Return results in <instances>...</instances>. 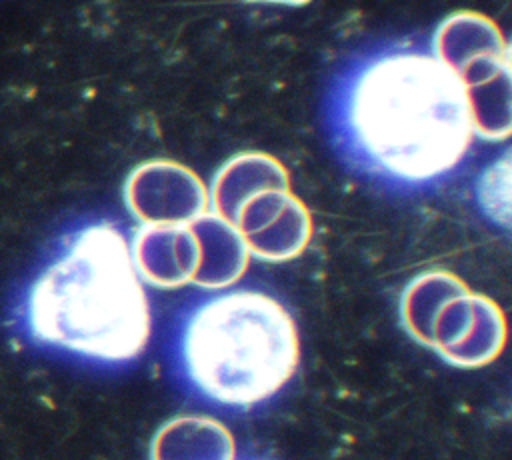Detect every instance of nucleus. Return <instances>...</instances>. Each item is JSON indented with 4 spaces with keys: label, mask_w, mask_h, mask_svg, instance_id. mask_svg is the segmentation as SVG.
<instances>
[{
    "label": "nucleus",
    "mask_w": 512,
    "mask_h": 460,
    "mask_svg": "<svg viewBox=\"0 0 512 460\" xmlns=\"http://www.w3.org/2000/svg\"><path fill=\"white\" fill-rule=\"evenodd\" d=\"M188 226L198 244L194 282L202 286H226L242 276L248 264V246L230 222L218 214H202Z\"/></svg>",
    "instance_id": "obj_7"
},
{
    "label": "nucleus",
    "mask_w": 512,
    "mask_h": 460,
    "mask_svg": "<svg viewBox=\"0 0 512 460\" xmlns=\"http://www.w3.org/2000/svg\"><path fill=\"white\" fill-rule=\"evenodd\" d=\"M284 168L274 158L262 154H244L230 160L216 176L212 202L220 218L234 222L238 210L256 194L272 188H286Z\"/></svg>",
    "instance_id": "obj_9"
},
{
    "label": "nucleus",
    "mask_w": 512,
    "mask_h": 460,
    "mask_svg": "<svg viewBox=\"0 0 512 460\" xmlns=\"http://www.w3.org/2000/svg\"><path fill=\"white\" fill-rule=\"evenodd\" d=\"M268 2H284V4H302V2H308V0H268Z\"/></svg>",
    "instance_id": "obj_11"
},
{
    "label": "nucleus",
    "mask_w": 512,
    "mask_h": 460,
    "mask_svg": "<svg viewBox=\"0 0 512 460\" xmlns=\"http://www.w3.org/2000/svg\"><path fill=\"white\" fill-rule=\"evenodd\" d=\"M434 56L462 74L474 64L506 58L508 50L492 20L476 12H458L438 28Z\"/></svg>",
    "instance_id": "obj_8"
},
{
    "label": "nucleus",
    "mask_w": 512,
    "mask_h": 460,
    "mask_svg": "<svg viewBox=\"0 0 512 460\" xmlns=\"http://www.w3.org/2000/svg\"><path fill=\"white\" fill-rule=\"evenodd\" d=\"M232 226L252 252L268 260L296 256L310 238L308 212L286 188L264 190L250 198Z\"/></svg>",
    "instance_id": "obj_5"
},
{
    "label": "nucleus",
    "mask_w": 512,
    "mask_h": 460,
    "mask_svg": "<svg viewBox=\"0 0 512 460\" xmlns=\"http://www.w3.org/2000/svg\"><path fill=\"white\" fill-rule=\"evenodd\" d=\"M480 200L486 212L504 226L508 224V158L494 164L480 182Z\"/></svg>",
    "instance_id": "obj_10"
},
{
    "label": "nucleus",
    "mask_w": 512,
    "mask_h": 460,
    "mask_svg": "<svg viewBox=\"0 0 512 460\" xmlns=\"http://www.w3.org/2000/svg\"><path fill=\"white\" fill-rule=\"evenodd\" d=\"M126 202L146 226H184L206 212L210 196L190 170L150 162L130 176Z\"/></svg>",
    "instance_id": "obj_4"
},
{
    "label": "nucleus",
    "mask_w": 512,
    "mask_h": 460,
    "mask_svg": "<svg viewBox=\"0 0 512 460\" xmlns=\"http://www.w3.org/2000/svg\"><path fill=\"white\" fill-rule=\"evenodd\" d=\"M28 324L38 340L96 360L136 358L150 308L124 234L112 224L82 230L32 286Z\"/></svg>",
    "instance_id": "obj_2"
},
{
    "label": "nucleus",
    "mask_w": 512,
    "mask_h": 460,
    "mask_svg": "<svg viewBox=\"0 0 512 460\" xmlns=\"http://www.w3.org/2000/svg\"><path fill=\"white\" fill-rule=\"evenodd\" d=\"M298 358L292 316L278 300L256 290H234L204 302L182 336L190 382L226 406L268 400L292 378Z\"/></svg>",
    "instance_id": "obj_3"
},
{
    "label": "nucleus",
    "mask_w": 512,
    "mask_h": 460,
    "mask_svg": "<svg viewBox=\"0 0 512 460\" xmlns=\"http://www.w3.org/2000/svg\"><path fill=\"white\" fill-rule=\"evenodd\" d=\"M344 116L356 148L404 182L450 172L474 136L462 78L426 52H390L370 60L350 84Z\"/></svg>",
    "instance_id": "obj_1"
},
{
    "label": "nucleus",
    "mask_w": 512,
    "mask_h": 460,
    "mask_svg": "<svg viewBox=\"0 0 512 460\" xmlns=\"http://www.w3.org/2000/svg\"><path fill=\"white\" fill-rule=\"evenodd\" d=\"M132 256L138 274L162 286L194 280L198 268V244L188 224L146 226L136 238Z\"/></svg>",
    "instance_id": "obj_6"
}]
</instances>
